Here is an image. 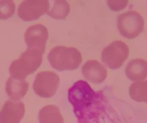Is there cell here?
I'll use <instances>...</instances> for the list:
<instances>
[{"mask_svg": "<svg viewBox=\"0 0 147 123\" xmlns=\"http://www.w3.org/2000/svg\"><path fill=\"white\" fill-rule=\"evenodd\" d=\"M68 98L78 123H99L101 115L105 112L103 92L94 91L83 80L74 84L68 91Z\"/></svg>", "mask_w": 147, "mask_h": 123, "instance_id": "obj_1", "label": "cell"}, {"mask_svg": "<svg viewBox=\"0 0 147 123\" xmlns=\"http://www.w3.org/2000/svg\"><path fill=\"white\" fill-rule=\"evenodd\" d=\"M47 59L51 66L58 71L76 70L82 61L81 53L77 48L63 45L52 48Z\"/></svg>", "mask_w": 147, "mask_h": 123, "instance_id": "obj_2", "label": "cell"}, {"mask_svg": "<svg viewBox=\"0 0 147 123\" xmlns=\"http://www.w3.org/2000/svg\"><path fill=\"white\" fill-rule=\"evenodd\" d=\"M43 60V53L32 48H27L20 57L11 62L9 73L12 78L24 79L36 71Z\"/></svg>", "mask_w": 147, "mask_h": 123, "instance_id": "obj_3", "label": "cell"}, {"mask_svg": "<svg viewBox=\"0 0 147 123\" xmlns=\"http://www.w3.org/2000/svg\"><path fill=\"white\" fill-rule=\"evenodd\" d=\"M129 50L125 43L115 40L104 48L102 53V61L110 69L120 68L128 58Z\"/></svg>", "mask_w": 147, "mask_h": 123, "instance_id": "obj_4", "label": "cell"}, {"mask_svg": "<svg viewBox=\"0 0 147 123\" xmlns=\"http://www.w3.org/2000/svg\"><path fill=\"white\" fill-rule=\"evenodd\" d=\"M144 20L136 11H128L118 16V29L121 35L128 39L138 36L143 32Z\"/></svg>", "mask_w": 147, "mask_h": 123, "instance_id": "obj_5", "label": "cell"}, {"mask_svg": "<svg viewBox=\"0 0 147 123\" xmlns=\"http://www.w3.org/2000/svg\"><path fill=\"white\" fill-rule=\"evenodd\" d=\"M59 85L60 78L56 73L51 71H44L37 74L32 87L37 95L49 98L56 94Z\"/></svg>", "mask_w": 147, "mask_h": 123, "instance_id": "obj_6", "label": "cell"}, {"mask_svg": "<svg viewBox=\"0 0 147 123\" xmlns=\"http://www.w3.org/2000/svg\"><path fill=\"white\" fill-rule=\"evenodd\" d=\"M49 7L48 1H24L18 5V15L25 21H35L44 13H47Z\"/></svg>", "mask_w": 147, "mask_h": 123, "instance_id": "obj_7", "label": "cell"}, {"mask_svg": "<svg viewBox=\"0 0 147 123\" xmlns=\"http://www.w3.org/2000/svg\"><path fill=\"white\" fill-rule=\"evenodd\" d=\"M49 38L47 27L43 24L30 26L24 33V40L28 48L35 49L44 53Z\"/></svg>", "mask_w": 147, "mask_h": 123, "instance_id": "obj_8", "label": "cell"}, {"mask_svg": "<svg viewBox=\"0 0 147 123\" xmlns=\"http://www.w3.org/2000/svg\"><path fill=\"white\" fill-rule=\"evenodd\" d=\"M24 113L25 106L22 102L7 100L0 112V123H19Z\"/></svg>", "mask_w": 147, "mask_h": 123, "instance_id": "obj_9", "label": "cell"}, {"mask_svg": "<svg viewBox=\"0 0 147 123\" xmlns=\"http://www.w3.org/2000/svg\"><path fill=\"white\" fill-rule=\"evenodd\" d=\"M82 73L84 78L95 84H99L107 76V69L96 60H89L82 67Z\"/></svg>", "mask_w": 147, "mask_h": 123, "instance_id": "obj_10", "label": "cell"}, {"mask_svg": "<svg viewBox=\"0 0 147 123\" xmlns=\"http://www.w3.org/2000/svg\"><path fill=\"white\" fill-rule=\"evenodd\" d=\"M29 89V83L24 79H16L11 76L7 79L5 90L7 96L14 100H20L27 95Z\"/></svg>", "mask_w": 147, "mask_h": 123, "instance_id": "obj_11", "label": "cell"}, {"mask_svg": "<svg viewBox=\"0 0 147 123\" xmlns=\"http://www.w3.org/2000/svg\"><path fill=\"white\" fill-rule=\"evenodd\" d=\"M125 74L131 81H141L147 77V61L142 59L131 60L125 68Z\"/></svg>", "mask_w": 147, "mask_h": 123, "instance_id": "obj_12", "label": "cell"}, {"mask_svg": "<svg viewBox=\"0 0 147 123\" xmlns=\"http://www.w3.org/2000/svg\"><path fill=\"white\" fill-rule=\"evenodd\" d=\"M39 123H64L58 106L48 105L43 107L38 114Z\"/></svg>", "mask_w": 147, "mask_h": 123, "instance_id": "obj_13", "label": "cell"}, {"mask_svg": "<svg viewBox=\"0 0 147 123\" xmlns=\"http://www.w3.org/2000/svg\"><path fill=\"white\" fill-rule=\"evenodd\" d=\"M129 94L135 101L147 103V81L132 83L129 89Z\"/></svg>", "mask_w": 147, "mask_h": 123, "instance_id": "obj_14", "label": "cell"}, {"mask_svg": "<svg viewBox=\"0 0 147 123\" xmlns=\"http://www.w3.org/2000/svg\"><path fill=\"white\" fill-rule=\"evenodd\" d=\"M70 13L69 4L66 1H54L53 7L47 12V15L54 19H65Z\"/></svg>", "mask_w": 147, "mask_h": 123, "instance_id": "obj_15", "label": "cell"}, {"mask_svg": "<svg viewBox=\"0 0 147 123\" xmlns=\"http://www.w3.org/2000/svg\"><path fill=\"white\" fill-rule=\"evenodd\" d=\"M16 5L13 1H0V19L6 20L11 18L15 13Z\"/></svg>", "mask_w": 147, "mask_h": 123, "instance_id": "obj_16", "label": "cell"}, {"mask_svg": "<svg viewBox=\"0 0 147 123\" xmlns=\"http://www.w3.org/2000/svg\"><path fill=\"white\" fill-rule=\"evenodd\" d=\"M107 5H108L109 8L112 10L113 11H119V10H123L127 7L128 1H107Z\"/></svg>", "mask_w": 147, "mask_h": 123, "instance_id": "obj_17", "label": "cell"}]
</instances>
